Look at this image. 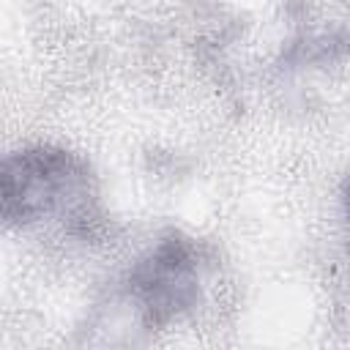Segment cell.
<instances>
[{"instance_id":"1","label":"cell","mask_w":350,"mask_h":350,"mask_svg":"<svg viewBox=\"0 0 350 350\" xmlns=\"http://www.w3.org/2000/svg\"><path fill=\"white\" fill-rule=\"evenodd\" d=\"M88 172L63 150H25L5 161L3 172V211L8 219H38L66 208L85 194Z\"/></svg>"},{"instance_id":"2","label":"cell","mask_w":350,"mask_h":350,"mask_svg":"<svg viewBox=\"0 0 350 350\" xmlns=\"http://www.w3.org/2000/svg\"><path fill=\"white\" fill-rule=\"evenodd\" d=\"M134 293L148 323H164L189 309L197 298V271L191 249L183 241H164L134 276Z\"/></svg>"},{"instance_id":"3","label":"cell","mask_w":350,"mask_h":350,"mask_svg":"<svg viewBox=\"0 0 350 350\" xmlns=\"http://www.w3.org/2000/svg\"><path fill=\"white\" fill-rule=\"evenodd\" d=\"M347 219H350V191H347Z\"/></svg>"}]
</instances>
